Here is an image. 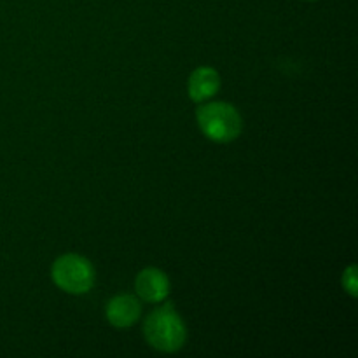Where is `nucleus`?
<instances>
[{"label":"nucleus","instance_id":"6","mask_svg":"<svg viewBox=\"0 0 358 358\" xmlns=\"http://www.w3.org/2000/svg\"><path fill=\"white\" fill-rule=\"evenodd\" d=\"M220 87V76L212 66H199L191 73L187 83V91L191 100L205 101L212 98Z\"/></svg>","mask_w":358,"mask_h":358},{"label":"nucleus","instance_id":"7","mask_svg":"<svg viewBox=\"0 0 358 358\" xmlns=\"http://www.w3.org/2000/svg\"><path fill=\"white\" fill-rule=\"evenodd\" d=\"M355 266H350L345 271V276H343V285L348 290L350 296H357V275H355Z\"/></svg>","mask_w":358,"mask_h":358},{"label":"nucleus","instance_id":"2","mask_svg":"<svg viewBox=\"0 0 358 358\" xmlns=\"http://www.w3.org/2000/svg\"><path fill=\"white\" fill-rule=\"evenodd\" d=\"M198 124L206 138L219 143L233 142L241 133V117L240 112L229 103L224 101H213V103L201 105L196 112Z\"/></svg>","mask_w":358,"mask_h":358},{"label":"nucleus","instance_id":"1","mask_svg":"<svg viewBox=\"0 0 358 358\" xmlns=\"http://www.w3.org/2000/svg\"><path fill=\"white\" fill-rule=\"evenodd\" d=\"M143 334L152 348L164 353L178 352L187 338L184 320L170 303L159 306L147 317Z\"/></svg>","mask_w":358,"mask_h":358},{"label":"nucleus","instance_id":"5","mask_svg":"<svg viewBox=\"0 0 358 358\" xmlns=\"http://www.w3.org/2000/svg\"><path fill=\"white\" fill-rule=\"evenodd\" d=\"M105 313H107V320L114 327L126 329L131 327L138 320L140 313H142V306H140V301L135 296L122 294V296H115L108 301Z\"/></svg>","mask_w":358,"mask_h":358},{"label":"nucleus","instance_id":"3","mask_svg":"<svg viewBox=\"0 0 358 358\" xmlns=\"http://www.w3.org/2000/svg\"><path fill=\"white\" fill-rule=\"evenodd\" d=\"M51 276L59 289L76 296L90 292L94 283L93 266L86 257L77 254H66L56 259Z\"/></svg>","mask_w":358,"mask_h":358},{"label":"nucleus","instance_id":"4","mask_svg":"<svg viewBox=\"0 0 358 358\" xmlns=\"http://www.w3.org/2000/svg\"><path fill=\"white\" fill-rule=\"evenodd\" d=\"M135 289L140 299L147 303H161L170 294V280L161 269L145 268L136 276Z\"/></svg>","mask_w":358,"mask_h":358}]
</instances>
